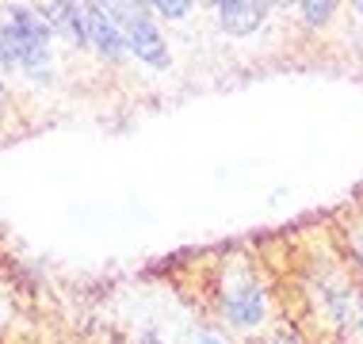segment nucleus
<instances>
[{
	"label": "nucleus",
	"instance_id": "1",
	"mask_svg": "<svg viewBox=\"0 0 363 344\" xmlns=\"http://www.w3.org/2000/svg\"><path fill=\"white\" fill-rule=\"evenodd\" d=\"M0 73H16L27 84L54 81V31L38 4H16L0 19Z\"/></svg>",
	"mask_w": 363,
	"mask_h": 344
},
{
	"label": "nucleus",
	"instance_id": "2",
	"mask_svg": "<svg viewBox=\"0 0 363 344\" xmlns=\"http://www.w3.org/2000/svg\"><path fill=\"white\" fill-rule=\"evenodd\" d=\"M214 291H218L214 310H218L222 326H230L238 333H252L268 321V291H264L260 275L252 272L249 260L222 264Z\"/></svg>",
	"mask_w": 363,
	"mask_h": 344
},
{
	"label": "nucleus",
	"instance_id": "3",
	"mask_svg": "<svg viewBox=\"0 0 363 344\" xmlns=\"http://www.w3.org/2000/svg\"><path fill=\"white\" fill-rule=\"evenodd\" d=\"M115 16V23H119V31L126 38V54L134 57V62L157 69V73H164V69H172V46L169 38H164L161 23L153 19L150 4H107Z\"/></svg>",
	"mask_w": 363,
	"mask_h": 344
},
{
	"label": "nucleus",
	"instance_id": "4",
	"mask_svg": "<svg viewBox=\"0 0 363 344\" xmlns=\"http://www.w3.org/2000/svg\"><path fill=\"white\" fill-rule=\"evenodd\" d=\"M84 38H88V50L107 65H123L130 57L126 54V38L107 4H84Z\"/></svg>",
	"mask_w": 363,
	"mask_h": 344
},
{
	"label": "nucleus",
	"instance_id": "5",
	"mask_svg": "<svg viewBox=\"0 0 363 344\" xmlns=\"http://www.w3.org/2000/svg\"><path fill=\"white\" fill-rule=\"evenodd\" d=\"M211 12H214V23H218L222 35L249 38L272 19L276 4H264V0H218V4H211Z\"/></svg>",
	"mask_w": 363,
	"mask_h": 344
},
{
	"label": "nucleus",
	"instance_id": "6",
	"mask_svg": "<svg viewBox=\"0 0 363 344\" xmlns=\"http://www.w3.org/2000/svg\"><path fill=\"white\" fill-rule=\"evenodd\" d=\"M46 27L54 31V43H69L73 50H88V38H84V4L77 0H62V4H38Z\"/></svg>",
	"mask_w": 363,
	"mask_h": 344
},
{
	"label": "nucleus",
	"instance_id": "7",
	"mask_svg": "<svg viewBox=\"0 0 363 344\" xmlns=\"http://www.w3.org/2000/svg\"><path fill=\"white\" fill-rule=\"evenodd\" d=\"M337 12H340L337 0H302L298 4V19H302V27H310V31L329 27L333 19H337Z\"/></svg>",
	"mask_w": 363,
	"mask_h": 344
},
{
	"label": "nucleus",
	"instance_id": "8",
	"mask_svg": "<svg viewBox=\"0 0 363 344\" xmlns=\"http://www.w3.org/2000/svg\"><path fill=\"white\" fill-rule=\"evenodd\" d=\"M150 12L161 16V19H169V23H184V19H191L195 4H191V0H153Z\"/></svg>",
	"mask_w": 363,
	"mask_h": 344
},
{
	"label": "nucleus",
	"instance_id": "9",
	"mask_svg": "<svg viewBox=\"0 0 363 344\" xmlns=\"http://www.w3.org/2000/svg\"><path fill=\"white\" fill-rule=\"evenodd\" d=\"M348 260L363 275V230H348Z\"/></svg>",
	"mask_w": 363,
	"mask_h": 344
},
{
	"label": "nucleus",
	"instance_id": "10",
	"mask_svg": "<svg viewBox=\"0 0 363 344\" xmlns=\"http://www.w3.org/2000/svg\"><path fill=\"white\" fill-rule=\"evenodd\" d=\"M138 344H164V340H161V333H157V329H145L138 337Z\"/></svg>",
	"mask_w": 363,
	"mask_h": 344
},
{
	"label": "nucleus",
	"instance_id": "11",
	"mask_svg": "<svg viewBox=\"0 0 363 344\" xmlns=\"http://www.w3.org/2000/svg\"><path fill=\"white\" fill-rule=\"evenodd\" d=\"M199 344H222V337H214V333H199Z\"/></svg>",
	"mask_w": 363,
	"mask_h": 344
},
{
	"label": "nucleus",
	"instance_id": "12",
	"mask_svg": "<svg viewBox=\"0 0 363 344\" xmlns=\"http://www.w3.org/2000/svg\"><path fill=\"white\" fill-rule=\"evenodd\" d=\"M8 96V84H4V73H0V100Z\"/></svg>",
	"mask_w": 363,
	"mask_h": 344
}]
</instances>
